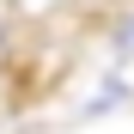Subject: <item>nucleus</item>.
Instances as JSON below:
<instances>
[{"label":"nucleus","mask_w":134,"mask_h":134,"mask_svg":"<svg viewBox=\"0 0 134 134\" xmlns=\"http://www.w3.org/2000/svg\"><path fill=\"white\" fill-rule=\"evenodd\" d=\"M128 37H134V31H128Z\"/></svg>","instance_id":"f257e3e1"}]
</instances>
